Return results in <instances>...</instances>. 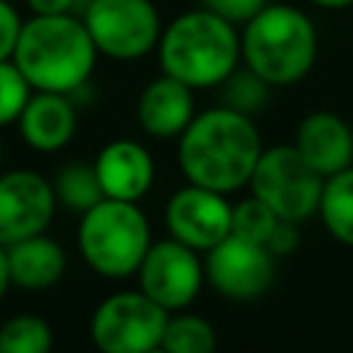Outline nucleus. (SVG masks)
Here are the masks:
<instances>
[{"label": "nucleus", "mask_w": 353, "mask_h": 353, "mask_svg": "<svg viewBox=\"0 0 353 353\" xmlns=\"http://www.w3.org/2000/svg\"><path fill=\"white\" fill-rule=\"evenodd\" d=\"M259 152L262 141L251 116L223 105L188 121L179 132L176 160L188 182L232 193L248 185Z\"/></svg>", "instance_id": "f257e3e1"}, {"label": "nucleus", "mask_w": 353, "mask_h": 353, "mask_svg": "<svg viewBox=\"0 0 353 353\" xmlns=\"http://www.w3.org/2000/svg\"><path fill=\"white\" fill-rule=\"evenodd\" d=\"M11 61L33 91L72 94L85 85L97 63V47L72 14H33L22 22Z\"/></svg>", "instance_id": "f03ea898"}, {"label": "nucleus", "mask_w": 353, "mask_h": 353, "mask_svg": "<svg viewBox=\"0 0 353 353\" xmlns=\"http://www.w3.org/2000/svg\"><path fill=\"white\" fill-rule=\"evenodd\" d=\"M163 74L190 88L221 85L240 61V36L232 22L201 8L174 17L157 39Z\"/></svg>", "instance_id": "7ed1b4c3"}, {"label": "nucleus", "mask_w": 353, "mask_h": 353, "mask_svg": "<svg viewBox=\"0 0 353 353\" xmlns=\"http://www.w3.org/2000/svg\"><path fill=\"white\" fill-rule=\"evenodd\" d=\"M245 69L268 85H290L309 74L317 58V30L312 19L287 3H268L254 14L240 36Z\"/></svg>", "instance_id": "20e7f679"}, {"label": "nucleus", "mask_w": 353, "mask_h": 353, "mask_svg": "<svg viewBox=\"0 0 353 353\" xmlns=\"http://www.w3.org/2000/svg\"><path fill=\"white\" fill-rule=\"evenodd\" d=\"M80 215L77 245L85 265L105 279L135 273L152 243L149 221L138 201L102 199Z\"/></svg>", "instance_id": "39448f33"}, {"label": "nucleus", "mask_w": 353, "mask_h": 353, "mask_svg": "<svg viewBox=\"0 0 353 353\" xmlns=\"http://www.w3.org/2000/svg\"><path fill=\"white\" fill-rule=\"evenodd\" d=\"M248 185L251 196L265 201L279 218L301 223L317 212L323 176L301 157L292 143H279L259 152Z\"/></svg>", "instance_id": "423d86ee"}, {"label": "nucleus", "mask_w": 353, "mask_h": 353, "mask_svg": "<svg viewBox=\"0 0 353 353\" xmlns=\"http://www.w3.org/2000/svg\"><path fill=\"white\" fill-rule=\"evenodd\" d=\"M168 309L141 290L108 295L91 314V342L105 353H149L160 347Z\"/></svg>", "instance_id": "0eeeda50"}, {"label": "nucleus", "mask_w": 353, "mask_h": 353, "mask_svg": "<svg viewBox=\"0 0 353 353\" xmlns=\"http://www.w3.org/2000/svg\"><path fill=\"white\" fill-rule=\"evenodd\" d=\"M97 52L135 61L157 47L160 14L152 0H91L83 19Z\"/></svg>", "instance_id": "6e6552de"}, {"label": "nucleus", "mask_w": 353, "mask_h": 353, "mask_svg": "<svg viewBox=\"0 0 353 353\" xmlns=\"http://www.w3.org/2000/svg\"><path fill=\"white\" fill-rule=\"evenodd\" d=\"M135 273L141 281V292L168 312L190 306L204 284V265L199 259V251L174 237L149 243Z\"/></svg>", "instance_id": "1a4fd4ad"}, {"label": "nucleus", "mask_w": 353, "mask_h": 353, "mask_svg": "<svg viewBox=\"0 0 353 353\" xmlns=\"http://www.w3.org/2000/svg\"><path fill=\"white\" fill-rule=\"evenodd\" d=\"M204 279L232 301H254L265 295L276 279V256L262 245L226 234L212 248L204 251Z\"/></svg>", "instance_id": "9d476101"}, {"label": "nucleus", "mask_w": 353, "mask_h": 353, "mask_svg": "<svg viewBox=\"0 0 353 353\" xmlns=\"http://www.w3.org/2000/svg\"><path fill=\"white\" fill-rule=\"evenodd\" d=\"M55 204L52 182L39 171L14 168L0 174V245L44 232Z\"/></svg>", "instance_id": "9b49d317"}, {"label": "nucleus", "mask_w": 353, "mask_h": 353, "mask_svg": "<svg viewBox=\"0 0 353 353\" xmlns=\"http://www.w3.org/2000/svg\"><path fill=\"white\" fill-rule=\"evenodd\" d=\"M232 223V204L226 193L201 188L188 182L179 188L165 204V226L168 234L193 251H207L218 240L229 234Z\"/></svg>", "instance_id": "f8f14e48"}, {"label": "nucleus", "mask_w": 353, "mask_h": 353, "mask_svg": "<svg viewBox=\"0 0 353 353\" xmlns=\"http://www.w3.org/2000/svg\"><path fill=\"white\" fill-rule=\"evenodd\" d=\"M94 171L105 199L121 201L143 199L154 179V163L149 149L130 138H119L102 146V152L94 160Z\"/></svg>", "instance_id": "ddd939ff"}, {"label": "nucleus", "mask_w": 353, "mask_h": 353, "mask_svg": "<svg viewBox=\"0 0 353 353\" xmlns=\"http://www.w3.org/2000/svg\"><path fill=\"white\" fill-rule=\"evenodd\" d=\"M292 146L323 179L353 165V132L347 121L331 110H314L303 116Z\"/></svg>", "instance_id": "4468645a"}, {"label": "nucleus", "mask_w": 353, "mask_h": 353, "mask_svg": "<svg viewBox=\"0 0 353 353\" xmlns=\"http://www.w3.org/2000/svg\"><path fill=\"white\" fill-rule=\"evenodd\" d=\"M19 135L30 149L39 152H55L66 146L77 127L74 105L69 102V94L58 91H30L22 113L17 116Z\"/></svg>", "instance_id": "2eb2a0df"}, {"label": "nucleus", "mask_w": 353, "mask_h": 353, "mask_svg": "<svg viewBox=\"0 0 353 353\" xmlns=\"http://www.w3.org/2000/svg\"><path fill=\"white\" fill-rule=\"evenodd\" d=\"M193 116V88L171 74L154 77L138 97V121L154 138H179Z\"/></svg>", "instance_id": "dca6fc26"}, {"label": "nucleus", "mask_w": 353, "mask_h": 353, "mask_svg": "<svg viewBox=\"0 0 353 353\" xmlns=\"http://www.w3.org/2000/svg\"><path fill=\"white\" fill-rule=\"evenodd\" d=\"M6 262L11 284L19 290H50L66 270V251L58 240L39 232L6 245Z\"/></svg>", "instance_id": "f3484780"}, {"label": "nucleus", "mask_w": 353, "mask_h": 353, "mask_svg": "<svg viewBox=\"0 0 353 353\" xmlns=\"http://www.w3.org/2000/svg\"><path fill=\"white\" fill-rule=\"evenodd\" d=\"M317 212L328 229V234L353 248V165L323 179Z\"/></svg>", "instance_id": "a211bd4d"}, {"label": "nucleus", "mask_w": 353, "mask_h": 353, "mask_svg": "<svg viewBox=\"0 0 353 353\" xmlns=\"http://www.w3.org/2000/svg\"><path fill=\"white\" fill-rule=\"evenodd\" d=\"M218 336L212 323H207L199 314H171L165 320L160 347L168 353H210L215 350Z\"/></svg>", "instance_id": "6ab92c4d"}, {"label": "nucleus", "mask_w": 353, "mask_h": 353, "mask_svg": "<svg viewBox=\"0 0 353 353\" xmlns=\"http://www.w3.org/2000/svg\"><path fill=\"white\" fill-rule=\"evenodd\" d=\"M52 190H55V201H61L63 207H69L74 212H85L88 207H94L97 201L105 199L99 179H97V171L88 163L63 165L52 182Z\"/></svg>", "instance_id": "aec40b11"}, {"label": "nucleus", "mask_w": 353, "mask_h": 353, "mask_svg": "<svg viewBox=\"0 0 353 353\" xmlns=\"http://www.w3.org/2000/svg\"><path fill=\"white\" fill-rule=\"evenodd\" d=\"M52 328L36 314H17L0 325V353H47Z\"/></svg>", "instance_id": "412c9836"}, {"label": "nucleus", "mask_w": 353, "mask_h": 353, "mask_svg": "<svg viewBox=\"0 0 353 353\" xmlns=\"http://www.w3.org/2000/svg\"><path fill=\"white\" fill-rule=\"evenodd\" d=\"M279 221V215L265 204L259 201L256 196L251 199H243L237 204H232V223H229V234H237L243 240H251V243H262L268 240L273 223Z\"/></svg>", "instance_id": "4be33fe9"}, {"label": "nucleus", "mask_w": 353, "mask_h": 353, "mask_svg": "<svg viewBox=\"0 0 353 353\" xmlns=\"http://www.w3.org/2000/svg\"><path fill=\"white\" fill-rule=\"evenodd\" d=\"M221 85H223L226 108H234V110L248 113V116H251V110L256 113L262 108L265 94H268V83L262 77H256L251 69H245V72H237L234 69Z\"/></svg>", "instance_id": "5701e85b"}, {"label": "nucleus", "mask_w": 353, "mask_h": 353, "mask_svg": "<svg viewBox=\"0 0 353 353\" xmlns=\"http://www.w3.org/2000/svg\"><path fill=\"white\" fill-rule=\"evenodd\" d=\"M30 91H33L30 83L25 80V74L17 69L14 61L11 58L0 61V127L17 121Z\"/></svg>", "instance_id": "b1692460"}, {"label": "nucleus", "mask_w": 353, "mask_h": 353, "mask_svg": "<svg viewBox=\"0 0 353 353\" xmlns=\"http://www.w3.org/2000/svg\"><path fill=\"white\" fill-rule=\"evenodd\" d=\"M270 0H201V6L232 25H245L254 14H259Z\"/></svg>", "instance_id": "393cba45"}, {"label": "nucleus", "mask_w": 353, "mask_h": 353, "mask_svg": "<svg viewBox=\"0 0 353 353\" xmlns=\"http://www.w3.org/2000/svg\"><path fill=\"white\" fill-rule=\"evenodd\" d=\"M298 243H301V229H298V223H295V221H287V218H279V221L273 223L268 240H265V248H268L273 256H287V254H292V251L298 248Z\"/></svg>", "instance_id": "a878e982"}, {"label": "nucleus", "mask_w": 353, "mask_h": 353, "mask_svg": "<svg viewBox=\"0 0 353 353\" xmlns=\"http://www.w3.org/2000/svg\"><path fill=\"white\" fill-rule=\"evenodd\" d=\"M19 28H22V19H19L17 8L8 0H0V61L14 55V47H17V39H19Z\"/></svg>", "instance_id": "bb28decb"}, {"label": "nucleus", "mask_w": 353, "mask_h": 353, "mask_svg": "<svg viewBox=\"0 0 353 353\" xmlns=\"http://www.w3.org/2000/svg\"><path fill=\"white\" fill-rule=\"evenodd\" d=\"M33 14H69L74 0H25Z\"/></svg>", "instance_id": "cd10ccee"}, {"label": "nucleus", "mask_w": 353, "mask_h": 353, "mask_svg": "<svg viewBox=\"0 0 353 353\" xmlns=\"http://www.w3.org/2000/svg\"><path fill=\"white\" fill-rule=\"evenodd\" d=\"M8 287H11V276H8V262H6V245H0V301Z\"/></svg>", "instance_id": "c85d7f7f"}, {"label": "nucleus", "mask_w": 353, "mask_h": 353, "mask_svg": "<svg viewBox=\"0 0 353 353\" xmlns=\"http://www.w3.org/2000/svg\"><path fill=\"white\" fill-rule=\"evenodd\" d=\"M312 3H314V6H320V8H331V11L353 6V0H312Z\"/></svg>", "instance_id": "c756f323"}, {"label": "nucleus", "mask_w": 353, "mask_h": 353, "mask_svg": "<svg viewBox=\"0 0 353 353\" xmlns=\"http://www.w3.org/2000/svg\"><path fill=\"white\" fill-rule=\"evenodd\" d=\"M0 163H3V146H0Z\"/></svg>", "instance_id": "7c9ffc66"}]
</instances>
